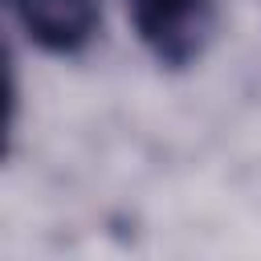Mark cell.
Listing matches in <instances>:
<instances>
[{
	"mask_svg": "<svg viewBox=\"0 0 261 261\" xmlns=\"http://www.w3.org/2000/svg\"><path fill=\"white\" fill-rule=\"evenodd\" d=\"M126 12L163 69H188L212 37V0H126Z\"/></svg>",
	"mask_w": 261,
	"mask_h": 261,
	"instance_id": "obj_1",
	"label": "cell"
},
{
	"mask_svg": "<svg viewBox=\"0 0 261 261\" xmlns=\"http://www.w3.org/2000/svg\"><path fill=\"white\" fill-rule=\"evenodd\" d=\"M20 33L53 57H77L102 29L98 0H8Z\"/></svg>",
	"mask_w": 261,
	"mask_h": 261,
	"instance_id": "obj_2",
	"label": "cell"
}]
</instances>
